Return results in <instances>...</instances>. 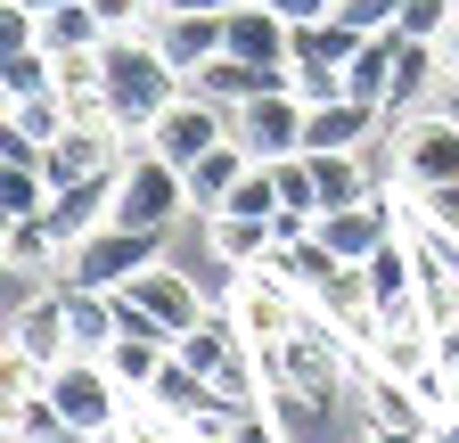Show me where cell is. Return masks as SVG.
<instances>
[{
    "label": "cell",
    "instance_id": "obj_2",
    "mask_svg": "<svg viewBox=\"0 0 459 443\" xmlns=\"http://www.w3.org/2000/svg\"><path fill=\"white\" fill-rule=\"evenodd\" d=\"M41 395L66 411V427H74L82 443H107L115 427H124V411H132V395L115 386V369H107L99 353H66V361L41 378Z\"/></svg>",
    "mask_w": 459,
    "mask_h": 443
},
{
    "label": "cell",
    "instance_id": "obj_33",
    "mask_svg": "<svg viewBox=\"0 0 459 443\" xmlns=\"http://www.w3.org/2000/svg\"><path fill=\"white\" fill-rule=\"evenodd\" d=\"M411 213L435 222L443 239H459V181H435V189H411Z\"/></svg>",
    "mask_w": 459,
    "mask_h": 443
},
{
    "label": "cell",
    "instance_id": "obj_6",
    "mask_svg": "<svg viewBox=\"0 0 459 443\" xmlns=\"http://www.w3.org/2000/svg\"><path fill=\"white\" fill-rule=\"evenodd\" d=\"M221 312L247 328V345H255V353H271V345H279V337H287V328H296L312 304H304L296 288H287V280H271V271L255 263V271H230V296H221Z\"/></svg>",
    "mask_w": 459,
    "mask_h": 443
},
{
    "label": "cell",
    "instance_id": "obj_17",
    "mask_svg": "<svg viewBox=\"0 0 459 443\" xmlns=\"http://www.w3.org/2000/svg\"><path fill=\"white\" fill-rule=\"evenodd\" d=\"M189 91H205L213 107H230V116H238L247 99H263V91H287V66H247V58H205L197 74H189Z\"/></svg>",
    "mask_w": 459,
    "mask_h": 443
},
{
    "label": "cell",
    "instance_id": "obj_3",
    "mask_svg": "<svg viewBox=\"0 0 459 443\" xmlns=\"http://www.w3.org/2000/svg\"><path fill=\"white\" fill-rule=\"evenodd\" d=\"M148 263H164V230H132V222H99L91 239L66 247V288H124Z\"/></svg>",
    "mask_w": 459,
    "mask_h": 443
},
{
    "label": "cell",
    "instance_id": "obj_40",
    "mask_svg": "<svg viewBox=\"0 0 459 443\" xmlns=\"http://www.w3.org/2000/svg\"><path fill=\"white\" fill-rule=\"evenodd\" d=\"M451 107H459V66H451Z\"/></svg>",
    "mask_w": 459,
    "mask_h": 443
},
{
    "label": "cell",
    "instance_id": "obj_37",
    "mask_svg": "<svg viewBox=\"0 0 459 443\" xmlns=\"http://www.w3.org/2000/svg\"><path fill=\"white\" fill-rule=\"evenodd\" d=\"M361 443H427V435H411V427H361Z\"/></svg>",
    "mask_w": 459,
    "mask_h": 443
},
{
    "label": "cell",
    "instance_id": "obj_22",
    "mask_svg": "<svg viewBox=\"0 0 459 443\" xmlns=\"http://www.w3.org/2000/svg\"><path fill=\"white\" fill-rule=\"evenodd\" d=\"M304 164H312V205L320 213H336V205H353V197L377 189L369 164H361V148H328V156H304Z\"/></svg>",
    "mask_w": 459,
    "mask_h": 443
},
{
    "label": "cell",
    "instance_id": "obj_43",
    "mask_svg": "<svg viewBox=\"0 0 459 443\" xmlns=\"http://www.w3.org/2000/svg\"><path fill=\"white\" fill-rule=\"evenodd\" d=\"M0 239H9V213H0Z\"/></svg>",
    "mask_w": 459,
    "mask_h": 443
},
{
    "label": "cell",
    "instance_id": "obj_24",
    "mask_svg": "<svg viewBox=\"0 0 459 443\" xmlns=\"http://www.w3.org/2000/svg\"><path fill=\"white\" fill-rule=\"evenodd\" d=\"M140 403H148V411H164V419H181V427H189V419H197V411L213 403V378H205V369H189L181 353H172V361L156 369V386H148V395H140Z\"/></svg>",
    "mask_w": 459,
    "mask_h": 443
},
{
    "label": "cell",
    "instance_id": "obj_10",
    "mask_svg": "<svg viewBox=\"0 0 459 443\" xmlns=\"http://www.w3.org/2000/svg\"><path fill=\"white\" fill-rule=\"evenodd\" d=\"M385 132V107L336 91V99H312L304 107V156H328V148H369Z\"/></svg>",
    "mask_w": 459,
    "mask_h": 443
},
{
    "label": "cell",
    "instance_id": "obj_18",
    "mask_svg": "<svg viewBox=\"0 0 459 443\" xmlns=\"http://www.w3.org/2000/svg\"><path fill=\"white\" fill-rule=\"evenodd\" d=\"M0 263H9L25 288H41V280H66V239H57L41 213H33V222H9V239H0Z\"/></svg>",
    "mask_w": 459,
    "mask_h": 443
},
{
    "label": "cell",
    "instance_id": "obj_1",
    "mask_svg": "<svg viewBox=\"0 0 459 443\" xmlns=\"http://www.w3.org/2000/svg\"><path fill=\"white\" fill-rule=\"evenodd\" d=\"M99 74H107V116H115V132H124V156L148 140V124L164 116V107L189 91V74L156 49V33H107Z\"/></svg>",
    "mask_w": 459,
    "mask_h": 443
},
{
    "label": "cell",
    "instance_id": "obj_15",
    "mask_svg": "<svg viewBox=\"0 0 459 443\" xmlns=\"http://www.w3.org/2000/svg\"><path fill=\"white\" fill-rule=\"evenodd\" d=\"M124 288L140 296V312H148V320H164V328H172V345H181V328H197V320H205V296L189 288V271H172V263H148L140 280H124Z\"/></svg>",
    "mask_w": 459,
    "mask_h": 443
},
{
    "label": "cell",
    "instance_id": "obj_11",
    "mask_svg": "<svg viewBox=\"0 0 459 443\" xmlns=\"http://www.w3.org/2000/svg\"><path fill=\"white\" fill-rule=\"evenodd\" d=\"M435 83H451V66H443V41H411V33H394V83H385V124L419 116V107L435 99Z\"/></svg>",
    "mask_w": 459,
    "mask_h": 443
},
{
    "label": "cell",
    "instance_id": "obj_35",
    "mask_svg": "<svg viewBox=\"0 0 459 443\" xmlns=\"http://www.w3.org/2000/svg\"><path fill=\"white\" fill-rule=\"evenodd\" d=\"M336 17L353 25V33H394V17H402V0H336Z\"/></svg>",
    "mask_w": 459,
    "mask_h": 443
},
{
    "label": "cell",
    "instance_id": "obj_7",
    "mask_svg": "<svg viewBox=\"0 0 459 443\" xmlns=\"http://www.w3.org/2000/svg\"><path fill=\"white\" fill-rule=\"evenodd\" d=\"M304 107L312 99H296V91H263V99H247L238 116H230V140H238L247 156H263V164L304 156Z\"/></svg>",
    "mask_w": 459,
    "mask_h": 443
},
{
    "label": "cell",
    "instance_id": "obj_26",
    "mask_svg": "<svg viewBox=\"0 0 459 443\" xmlns=\"http://www.w3.org/2000/svg\"><path fill=\"white\" fill-rule=\"evenodd\" d=\"M99 41H107V25H99V9H91V0L41 9V49H49V58H74V49H99Z\"/></svg>",
    "mask_w": 459,
    "mask_h": 443
},
{
    "label": "cell",
    "instance_id": "obj_31",
    "mask_svg": "<svg viewBox=\"0 0 459 443\" xmlns=\"http://www.w3.org/2000/svg\"><path fill=\"white\" fill-rule=\"evenodd\" d=\"M17 49H41V9L33 0H0V58H17Z\"/></svg>",
    "mask_w": 459,
    "mask_h": 443
},
{
    "label": "cell",
    "instance_id": "obj_4",
    "mask_svg": "<svg viewBox=\"0 0 459 443\" xmlns=\"http://www.w3.org/2000/svg\"><path fill=\"white\" fill-rule=\"evenodd\" d=\"M189 213V181L181 164H164L148 140L124 156V173H115V222H132V230H172V222Z\"/></svg>",
    "mask_w": 459,
    "mask_h": 443
},
{
    "label": "cell",
    "instance_id": "obj_39",
    "mask_svg": "<svg viewBox=\"0 0 459 443\" xmlns=\"http://www.w3.org/2000/svg\"><path fill=\"white\" fill-rule=\"evenodd\" d=\"M443 66H459V9H451V33H443Z\"/></svg>",
    "mask_w": 459,
    "mask_h": 443
},
{
    "label": "cell",
    "instance_id": "obj_9",
    "mask_svg": "<svg viewBox=\"0 0 459 443\" xmlns=\"http://www.w3.org/2000/svg\"><path fill=\"white\" fill-rule=\"evenodd\" d=\"M9 345L17 353H33L41 369H57L74 353V320H66V280H41L17 312H9Z\"/></svg>",
    "mask_w": 459,
    "mask_h": 443
},
{
    "label": "cell",
    "instance_id": "obj_28",
    "mask_svg": "<svg viewBox=\"0 0 459 443\" xmlns=\"http://www.w3.org/2000/svg\"><path fill=\"white\" fill-rule=\"evenodd\" d=\"M0 213H9V222L49 213V173H41V164H0Z\"/></svg>",
    "mask_w": 459,
    "mask_h": 443
},
{
    "label": "cell",
    "instance_id": "obj_36",
    "mask_svg": "<svg viewBox=\"0 0 459 443\" xmlns=\"http://www.w3.org/2000/svg\"><path fill=\"white\" fill-rule=\"evenodd\" d=\"M271 9H279L287 25H320V17H336V0H271Z\"/></svg>",
    "mask_w": 459,
    "mask_h": 443
},
{
    "label": "cell",
    "instance_id": "obj_20",
    "mask_svg": "<svg viewBox=\"0 0 459 443\" xmlns=\"http://www.w3.org/2000/svg\"><path fill=\"white\" fill-rule=\"evenodd\" d=\"M361 41L369 33H353L344 17H320V25H296V49H287V66H320V74H344L361 58Z\"/></svg>",
    "mask_w": 459,
    "mask_h": 443
},
{
    "label": "cell",
    "instance_id": "obj_14",
    "mask_svg": "<svg viewBox=\"0 0 459 443\" xmlns=\"http://www.w3.org/2000/svg\"><path fill=\"white\" fill-rule=\"evenodd\" d=\"M148 33H156V49H164L181 74H197L205 58H221V49H230V9H172V17H156Z\"/></svg>",
    "mask_w": 459,
    "mask_h": 443
},
{
    "label": "cell",
    "instance_id": "obj_32",
    "mask_svg": "<svg viewBox=\"0 0 459 443\" xmlns=\"http://www.w3.org/2000/svg\"><path fill=\"white\" fill-rule=\"evenodd\" d=\"M451 9H459V0H402L394 33H411V41H443V33H451Z\"/></svg>",
    "mask_w": 459,
    "mask_h": 443
},
{
    "label": "cell",
    "instance_id": "obj_29",
    "mask_svg": "<svg viewBox=\"0 0 459 443\" xmlns=\"http://www.w3.org/2000/svg\"><path fill=\"white\" fill-rule=\"evenodd\" d=\"M213 213H255V222H271V213H279V173H271V164L255 156L247 173H238V189H230Z\"/></svg>",
    "mask_w": 459,
    "mask_h": 443
},
{
    "label": "cell",
    "instance_id": "obj_41",
    "mask_svg": "<svg viewBox=\"0 0 459 443\" xmlns=\"http://www.w3.org/2000/svg\"><path fill=\"white\" fill-rule=\"evenodd\" d=\"M33 9H66V0H33Z\"/></svg>",
    "mask_w": 459,
    "mask_h": 443
},
{
    "label": "cell",
    "instance_id": "obj_34",
    "mask_svg": "<svg viewBox=\"0 0 459 443\" xmlns=\"http://www.w3.org/2000/svg\"><path fill=\"white\" fill-rule=\"evenodd\" d=\"M91 9H99L107 33H148L156 25V0H91Z\"/></svg>",
    "mask_w": 459,
    "mask_h": 443
},
{
    "label": "cell",
    "instance_id": "obj_13",
    "mask_svg": "<svg viewBox=\"0 0 459 443\" xmlns=\"http://www.w3.org/2000/svg\"><path fill=\"white\" fill-rule=\"evenodd\" d=\"M402 230V213H394V197L385 189H369V197H353V205H336V213H320V239H328V255L336 263H361L377 239H394Z\"/></svg>",
    "mask_w": 459,
    "mask_h": 443
},
{
    "label": "cell",
    "instance_id": "obj_16",
    "mask_svg": "<svg viewBox=\"0 0 459 443\" xmlns=\"http://www.w3.org/2000/svg\"><path fill=\"white\" fill-rule=\"evenodd\" d=\"M287 49H296V25H287L271 0H238V9H230V58H247V66H287Z\"/></svg>",
    "mask_w": 459,
    "mask_h": 443
},
{
    "label": "cell",
    "instance_id": "obj_27",
    "mask_svg": "<svg viewBox=\"0 0 459 443\" xmlns=\"http://www.w3.org/2000/svg\"><path fill=\"white\" fill-rule=\"evenodd\" d=\"M385 83H394V33H369V41H361V58L344 66V91L369 99V107H385Z\"/></svg>",
    "mask_w": 459,
    "mask_h": 443
},
{
    "label": "cell",
    "instance_id": "obj_30",
    "mask_svg": "<svg viewBox=\"0 0 459 443\" xmlns=\"http://www.w3.org/2000/svg\"><path fill=\"white\" fill-rule=\"evenodd\" d=\"M9 116H17V124H25V132H33L41 148H49L57 132H66V124H74V107H66V99H57V91H41V99H17V107H9Z\"/></svg>",
    "mask_w": 459,
    "mask_h": 443
},
{
    "label": "cell",
    "instance_id": "obj_42",
    "mask_svg": "<svg viewBox=\"0 0 459 443\" xmlns=\"http://www.w3.org/2000/svg\"><path fill=\"white\" fill-rule=\"evenodd\" d=\"M451 411H459V378H451Z\"/></svg>",
    "mask_w": 459,
    "mask_h": 443
},
{
    "label": "cell",
    "instance_id": "obj_25",
    "mask_svg": "<svg viewBox=\"0 0 459 443\" xmlns=\"http://www.w3.org/2000/svg\"><path fill=\"white\" fill-rule=\"evenodd\" d=\"M263 271H271V280H287V288H296V296L312 304V296L328 288V271H336V255H328V239L312 230V239H287V247H271V263H263Z\"/></svg>",
    "mask_w": 459,
    "mask_h": 443
},
{
    "label": "cell",
    "instance_id": "obj_19",
    "mask_svg": "<svg viewBox=\"0 0 459 443\" xmlns=\"http://www.w3.org/2000/svg\"><path fill=\"white\" fill-rule=\"evenodd\" d=\"M205 239H213V263H230V271H255L279 247V230L255 222V213H205Z\"/></svg>",
    "mask_w": 459,
    "mask_h": 443
},
{
    "label": "cell",
    "instance_id": "obj_8",
    "mask_svg": "<svg viewBox=\"0 0 459 443\" xmlns=\"http://www.w3.org/2000/svg\"><path fill=\"white\" fill-rule=\"evenodd\" d=\"M221 140H230V107H213L205 91H181V99L148 124V148H156L164 164H197V156L221 148Z\"/></svg>",
    "mask_w": 459,
    "mask_h": 443
},
{
    "label": "cell",
    "instance_id": "obj_5",
    "mask_svg": "<svg viewBox=\"0 0 459 443\" xmlns=\"http://www.w3.org/2000/svg\"><path fill=\"white\" fill-rule=\"evenodd\" d=\"M385 156L411 189H435V181H459V116L443 107H419V116L385 124Z\"/></svg>",
    "mask_w": 459,
    "mask_h": 443
},
{
    "label": "cell",
    "instance_id": "obj_38",
    "mask_svg": "<svg viewBox=\"0 0 459 443\" xmlns=\"http://www.w3.org/2000/svg\"><path fill=\"white\" fill-rule=\"evenodd\" d=\"M427 443H459V411H443V419L427 427Z\"/></svg>",
    "mask_w": 459,
    "mask_h": 443
},
{
    "label": "cell",
    "instance_id": "obj_21",
    "mask_svg": "<svg viewBox=\"0 0 459 443\" xmlns=\"http://www.w3.org/2000/svg\"><path fill=\"white\" fill-rule=\"evenodd\" d=\"M247 164H255V156H247L238 140H221V148H205L197 164H181V181H189V213H213L230 189H238V173H247Z\"/></svg>",
    "mask_w": 459,
    "mask_h": 443
},
{
    "label": "cell",
    "instance_id": "obj_23",
    "mask_svg": "<svg viewBox=\"0 0 459 443\" xmlns=\"http://www.w3.org/2000/svg\"><path fill=\"white\" fill-rule=\"evenodd\" d=\"M99 361H107V369H115V386L140 403L148 386H156V369L172 361V337H132V328H124V337H107V353H99Z\"/></svg>",
    "mask_w": 459,
    "mask_h": 443
},
{
    "label": "cell",
    "instance_id": "obj_44",
    "mask_svg": "<svg viewBox=\"0 0 459 443\" xmlns=\"http://www.w3.org/2000/svg\"><path fill=\"white\" fill-rule=\"evenodd\" d=\"M451 116H459V107H451Z\"/></svg>",
    "mask_w": 459,
    "mask_h": 443
},
{
    "label": "cell",
    "instance_id": "obj_12",
    "mask_svg": "<svg viewBox=\"0 0 459 443\" xmlns=\"http://www.w3.org/2000/svg\"><path fill=\"white\" fill-rule=\"evenodd\" d=\"M107 164H124V132H115V124H66V132L41 148L49 189H66V181H82V173H107Z\"/></svg>",
    "mask_w": 459,
    "mask_h": 443
}]
</instances>
